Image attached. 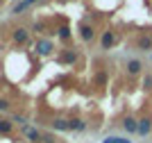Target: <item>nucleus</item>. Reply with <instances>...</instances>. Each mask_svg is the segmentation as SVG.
I'll return each mask as SVG.
<instances>
[{
    "mask_svg": "<svg viewBox=\"0 0 152 143\" xmlns=\"http://www.w3.org/2000/svg\"><path fill=\"white\" fill-rule=\"evenodd\" d=\"M52 50H55V43H52L50 39H39L37 43H34V52L41 57H48L52 55Z\"/></svg>",
    "mask_w": 152,
    "mask_h": 143,
    "instance_id": "nucleus-1",
    "label": "nucleus"
},
{
    "mask_svg": "<svg viewBox=\"0 0 152 143\" xmlns=\"http://www.w3.org/2000/svg\"><path fill=\"white\" fill-rule=\"evenodd\" d=\"M57 62H59V64H66V66H73V64L77 62V50H73V48L61 50V52H59V57H57Z\"/></svg>",
    "mask_w": 152,
    "mask_h": 143,
    "instance_id": "nucleus-2",
    "label": "nucleus"
},
{
    "mask_svg": "<svg viewBox=\"0 0 152 143\" xmlns=\"http://www.w3.org/2000/svg\"><path fill=\"white\" fill-rule=\"evenodd\" d=\"M80 37H82L84 43H91V41L95 39V27L91 23H82L80 25Z\"/></svg>",
    "mask_w": 152,
    "mask_h": 143,
    "instance_id": "nucleus-3",
    "label": "nucleus"
},
{
    "mask_svg": "<svg viewBox=\"0 0 152 143\" xmlns=\"http://www.w3.org/2000/svg\"><path fill=\"white\" fill-rule=\"evenodd\" d=\"M12 39H14V43L25 45L27 41H30V30H25V27H16V30L12 32Z\"/></svg>",
    "mask_w": 152,
    "mask_h": 143,
    "instance_id": "nucleus-4",
    "label": "nucleus"
},
{
    "mask_svg": "<svg viewBox=\"0 0 152 143\" xmlns=\"http://www.w3.org/2000/svg\"><path fill=\"white\" fill-rule=\"evenodd\" d=\"M114 41H116L114 30H104V32H102V37H100V48L102 50H111V48H114Z\"/></svg>",
    "mask_w": 152,
    "mask_h": 143,
    "instance_id": "nucleus-5",
    "label": "nucleus"
},
{
    "mask_svg": "<svg viewBox=\"0 0 152 143\" xmlns=\"http://www.w3.org/2000/svg\"><path fill=\"white\" fill-rule=\"evenodd\" d=\"M123 130L127 134H139V120L134 118V116H125L123 118Z\"/></svg>",
    "mask_w": 152,
    "mask_h": 143,
    "instance_id": "nucleus-6",
    "label": "nucleus"
},
{
    "mask_svg": "<svg viewBox=\"0 0 152 143\" xmlns=\"http://www.w3.org/2000/svg\"><path fill=\"white\" fill-rule=\"evenodd\" d=\"M23 136H25L27 141H32V143H41L43 132H39V130H34V127H30V125H25V127H23Z\"/></svg>",
    "mask_w": 152,
    "mask_h": 143,
    "instance_id": "nucleus-7",
    "label": "nucleus"
},
{
    "mask_svg": "<svg viewBox=\"0 0 152 143\" xmlns=\"http://www.w3.org/2000/svg\"><path fill=\"white\" fill-rule=\"evenodd\" d=\"M136 50H141V52H150L152 50V37L150 34H141L136 39Z\"/></svg>",
    "mask_w": 152,
    "mask_h": 143,
    "instance_id": "nucleus-8",
    "label": "nucleus"
},
{
    "mask_svg": "<svg viewBox=\"0 0 152 143\" xmlns=\"http://www.w3.org/2000/svg\"><path fill=\"white\" fill-rule=\"evenodd\" d=\"M125 68L129 75H141V70H143V62L141 59H129V62L125 64Z\"/></svg>",
    "mask_w": 152,
    "mask_h": 143,
    "instance_id": "nucleus-9",
    "label": "nucleus"
},
{
    "mask_svg": "<svg viewBox=\"0 0 152 143\" xmlns=\"http://www.w3.org/2000/svg\"><path fill=\"white\" fill-rule=\"evenodd\" d=\"M150 132H152V118L150 116H143V118L139 120V134L141 136H148Z\"/></svg>",
    "mask_w": 152,
    "mask_h": 143,
    "instance_id": "nucleus-10",
    "label": "nucleus"
},
{
    "mask_svg": "<svg viewBox=\"0 0 152 143\" xmlns=\"http://www.w3.org/2000/svg\"><path fill=\"white\" fill-rule=\"evenodd\" d=\"M86 123L82 118H68V132H84Z\"/></svg>",
    "mask_w": 152,
    "mask_h": 143,
    "instance_id": "nucleus-11",
    "label": "nucleus"
},
{
    "mask_svg": "<svg viewBox=\"0 0 152 143\" xmlns=\"http://www.w3.org/2000/svg\"><path fill=\"white\" fill-rule=\"evenodd\" d=\"M14 130V123L9 118H0V136H9Z\"/></svg>",
    "mask_w": 152,
    "mask_h": 143,
    "instance_id": "nucleus-12",
    "label": "nucleus"
},
{
    "mask_svg": "<svg viewBox=\"0 0 152 143\" xmlns=\"http://www.w3.org/2000/svg\"><path fill=\"white\" fill-rule=\"evenodd\" d=\"M50 125H52V130H55V132H68V120H66V118H55Z\"/></svg>",
    "mask_w": 152,
    "mask_h": 143,
    "instance_id": "nucleus-13",
    "label": "nucleus"
},
{
    "mask_svg": "<svg viewBox=\"0 0 152 143\" xmlns=\"http://www.w3.org/2000/svg\"><path fill=\"white\" fill-rule=\"evenodd\" d=\"M93 82H95V87H107V82H109L107 70H98V73H95V77H93Z\"/></svg>",
    "mask_w": 152,
    "mask_h": 143,
    "instance_id": "nucleus-14",
    "label": "nucleus"
},
{
    "mask_svg": "<svg viewBox=\"0 0 152 143\" xmlns=\"http://www.w3.org/2000/svg\"><path fill=\"white\" fill-rule=\"evenodd\" d=\"M57 37L61 39V41H70V37H73V34H70V27L68 25H61V27L57 30Z\"/></svg>",
    "mask_w": 152,
    "mask_h": 143,
    "instance_id": "nucleus-15",
    "label": "nucleus"
},
{
    "mask_svg": "<svg viewBox=\"0 0 152 143\" xmlns=\"http://www.w3.org/2000/svg\"><path fill=\"white\" fill-rule=\"evenodd\" d=\"M102 143H132L129 139H125V136H107Z\"/></svg>",
    "mask_w": 152,
    "mask_h": 143,
    "instance_id": "nucleus-16",
    "label": "nucleus"
},
{
    "mask_svg": "<svg viewBox=\"0 0 152 143\" xmlns=\"http://www.w3.org/2000/svg\"><path fill=\"white\" fill-rule=\"evenodd\" d=\"M27 7H30V5H27V0H20L18 5H14V9H12V14H20V12H25Z\"/></svg>",
    "mask_w": 152,
    "mask_h": 143,
    "instance_id": "nucleus-17",
    "label": "nucleus"
},
{
    "mask_svg": "<svg viewBox=\"0 0 152 143\" xmlns=\"http://www.w3.org/2000/svg\"><path fill=\"white\" fill-rule=\"evenodd\" d=\"M141 87L150 91V89H152V75H143V80H141Z\"/></svg>",
    "mask_w": 152,
    "mask_h": 143,
    "instance_id": "nucleus-18",
    "label": "nucleus"
},
{
    "mask_svg": "<svg viewBox=\"0 0 152 143\" xmlns=\"http://www.w3.org/2000/svg\"><path fill=\"white\" fill-rule=\"evenodd\" d=\"M12 123H18V125H23V127H25L27 120H25V116H20V114H14V116H12Z\"/></svg>",
    "mask_w": 152,
    "mask_h": 143,
    "instance_id": "nucleus-19",
    "label": "nucleus"
},
{
    "mask_svg": "<svg viewBox=\"0 0 152 143\" xmlns=\"http://www.w3.org/2000/svg\"><path fill=\"white\" fill-rule=\"evenodd\" d=\"M9 109H12V102L7 98H0V111H9Z\"/></svg>",
    "mask_w": 152,
    "mask_h": 143,
    "instance_id": "nucleus-20",
    "label": "nucleus"
},
{
    "mask_svg": "<svg viewBox=\"0 0 152 143\" xmlns=\"http://www.w3.org/2000/svg\"><path fill=\"white\" fill-rule=\"evenodd\" d=\"M41 143H57V139L52 136V134H43V136H41Z\"/></svg>",
    "mask_w": 152,
    "mask_h": 143,
    "instance_id": "nucleus-21",
    "label": "nucleus"
},
{
    "mask_svg": "<svg viewBox=\"0 0 152 143\" xmlns=\"http://www.w3.org/2000/svg\"><path fill=\"white\" fill-rule=\"evenodd\" d=\"M43 30H45V25H43V23H34V32H39V34H41Z\"/></svg>",
    "mask_w": 152,
    "mask_h": 143,
    "instance_id": "nucleus-22",
    "label": "nucleus"
},
{
    "mask_svg": "<svg viewBox=\"0 0 152 143\" xmlns=\"http://www.w3.org/2000/svg\"><path fill=\"white\" fill-rule=\"evenodd\" d=\"M0 89H2V87H0Z\"/></svg>",
    "mask_w": 152,
    "mask_h": 143,
    "instance_id": "nucleus-23",
    "label": "nucleus"
}]
</instances>
